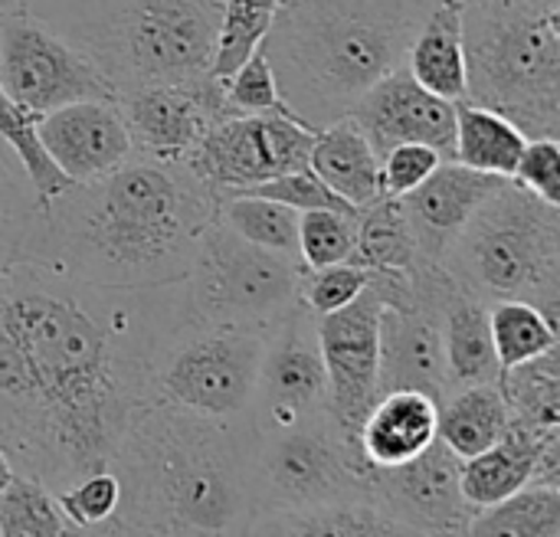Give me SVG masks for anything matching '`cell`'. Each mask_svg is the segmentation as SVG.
<instances>
[{"instance_id":"obj_37","label":"cell","mask_w":560,"mask_h":537,"mask_svg":"<svg viewBox=\"0 0 560 537\" xmlns=\"http://www.w3.org/2000/svg\"><path fill=\"white\" fill-rule=\"evenodd\" d=\"M276 0H223V16L217 30V49L210 72L217 79H230L266 39Z\"/></svg>"},{"instance_id":"obj_7","label":"cell","mask_w":560,"mask_h":537,"mask_svg":"<svg viewBox=\"0 0 560 537\" xmlns=\"http://www.w3.org/2000/svg\"><path fill=\"white\" fill-rule=\"evenodd\" d=\"M440 266L486 305L532 302L560 322V207L505 177L443 253Z\"/></svg>"},{"instance_id":"obj_46","label":"cell","mask_w":560,"mask_h":537,"mask_svg":"<svg viewBox=\"0 0 560 537\" xmlns=\"http://www.w3.org/2000/svg\"><path fill=\"white\" fill-rule=\"evenodd\" d=\"M13 466H10V459H7V453L0 450V495H3V489L10 486V479H13Z\"/></svg>"},{"instance_id":"obj_29","label":"cell","mask_w":560,"mask_h":537,"mask_svg":"<svg viewBox=\"0 0 560 537\" xmlns=\"http://www.w3.org/2000/svg\"><path fill=\"white\" fill-rule=\"evenodd\" d=\"M528 138L499 112H489L472 102H456V144L453 157L466 167L512 177Z\"/></svg>"},{"instance_id":"obj_11","label":"cell","mask_w":560,"mask_h":537,"mask_svg":"<svg viewBox=\"0 0 560 537\" xmlns=\"http://www.w3.org/2000/svg\"><path fill=\"white\" fill-rule=\"evenodd\" d=\"M315 128L282 112H240L217 121L184 157L220 197L308 167Z\"/></svg>"},{"instance_id":"obj_15","label":"cell","mask_w":560,"mask_h":537,"mask_svg":"<svg viewBox=\"0 0 560 537\" xmlns=\"http://www.w3.org/2000/svg\"><path fill=\"white\" fill-rule=\"evenodd\" d=\"M459 456L436 436L420 456L371 469L368 492L371 502L410 537L466 535L476 512L463 499Z\"/></svg>"},{"instance_id":"obj_14","label":"cell","mask_w":560,"mask_h":537,"mask_svg":"<svg viewBox=\"0 0 560 537\" xmlns=\"http://www.w3.org/2000/svg\"><path fill=\"white\" fill-rule=\"evenodd\" d=\"M328 410V377L315 315L299 302L266 328L249 420L256 436L282 433Z\"/></svg>"},{"instance_id":"obj_42","label":"cell","mask_w":560,"mask_h":537,"mask_svg":"<svg viewBox=\"0 0 560 537\" xmlns=\"http://www.w3.org/2000/svg\"><path fill=\"white\" fill-rule=\"evenodd\" d=\"M226 85V98L236 112H282V115H295L279 85H276V75H272V66L266 59V49L262 43L256 46V52L230 75L223 79Z\"/></svg>"},{"instance_id":"obj_40","label":"cell","mask_w":560,"mask_h":537,"mask_svg":"<svg viewBox=\"0 0 560 537\" xmlns=\"http://www.w3.org/2000/svg\"><path fill=\"white\" fill-rule=\"evenodd\" d=\"M368 282H371V269L354 266V262L305 269L299 299L312 315H328V312H338L348 302H354L368 289Z\"/></svg>"},{"instance_id":"obj_26","label":"cell","mask_w":560,"mask_h":537,"mask_svg":"<svg viewBox=\"0 0 560 537\" xmlns=\"http://www.w3.org/2000/svg\"><path fill=\"white\" fill-rule=\"evenodd\" d=\"M509 427L535 440L560 436V345L532 361L505 367L499 377Z\"/></svg>"},{"instance_id":"obj_1","label":"cell","mask_w":560,"mask_h":537,"mask_svg":"<svg viewBox=\"0 0 560 537\" xmlns=\"http://www.w3.org/2000/svg\"><path fill=\"white\" fill-rule=\"evenodd\" d=\"M184 325L174 282L102 289L46 262L0 272V450L62 492L108 469Z\"/></svg>"},{"instance_id":"obj_5","label":"cell","mask_w":560,"mask_h":537,"mask_svg":"<svg viewBox=\"0 0 560 537\" xmlns=\"http://www.w3.org/2000/svg\"><path fill=\"white\" fill-rule=\"evenodd\" d=\"M26 13L69 39L121 95L210 72L223 0H30Z\"/></svg>"},{"instance_id":"obj_22","label":"cell","mask_w":560,"mask_h":537,"mask_svg":"<svg viewBox=\"0 0 560 537\" xmlns=\"http://www.w3.org/2000/svg\"><path fill=\"white\" fill-rule=\"evenodd\" d=\"M443 348H446V377L450 390L499 384L502 364L492 345L489 305L456 282H450L443 295Z\"/></svg>"},{"instance_id":"obj_28","label":"cell","mask_w":560,"mask_h":537,"mask_svg":"<svg viewBox=\"0 0 560 537\" xmlns=\"http://www.w3.org/2000/svg\"><path fill=\"white\" fill-rule=\"evenodd\" d=\"M509 430V407L499 384L456 387L440 400L436 436L459 456H479L495 446Z\"/></svg>"},{"instance_id":"obj_47","label":"cell","mask_w":560,"mask_h":537,"mask_svg":"<svg viewBox=\"0 0 560 537\" xmlns=\"http://www.w3.org/2000/svg\"><path fill=\"white\" fill-rule=\"evenodd\" d=\"M528 3H538V7H560V0H528Z\"/></svg>"},{"instance_id":"obj_30","label":"cell","mask_w":560,"mask_h":537,"mask_svg":"<svg viewBox=\"0 0 560 537\" xmlns=\"http://www.w3.org/2000/svg\"><path fill=\"white\" fill-rule=\"evenodd\" d=\"M249 535H404L374 502L341 499L295 512L259 515L249 525Z\"/></svg>"},{"instance_id":"obj_36","label":"cell","mask_w":560,"mask_h":537,"mask_svg":"<svg viewBox=\"0 0 560 537\" xmlns=\"http://www.w3.org/2000/svg\"><path fill=\"white\" fill-rule=\"evenodd\" d=\"M36 118L30 108H23L20 102H13L3 85H0V141L3 148L16 157V164L23 167V174L30 177L36 197L46 203L56 194H62L72 180L52 164V157L46 154L39 131H36Z\"/></svg>"},{"instance_id":"obj_41","label":"cell","mask_w":560,"mask_h":537,"mask_svg":"<svg viewBox=\"0 0 560 537\" xmlns=\"http://www.w3.org/2000/svg\"><path fill=\"white\" fill-rule=\"evenodd\" d=\"M233 194L269 197V200H279V203H285V207H292L299 213H305V210H354L312 167H299V171L279 174L272 180H262V184H253V187H243V190H233ZM223 197H230V194H223Z\"/></svg>"},{"instance_id":"obj_12","label":"cell","mask_w":560,"mask_h":537,"mask_svg":"<svg viewBox=\"0 0 560 537\" xmlns=\"http://www.w3.org/2000/svg\"><path fill=\"white\" fill-rule=\"evenodd\" d=\"M0 85L33 115L82 98H115L112 82L33 13L0 20Z\"/></svg>"},{"instance_id":"obj_49","label":"cell","mask_w":560,"mask_h":537,"mask_svg":"<svg viewBox=\"0 0 560 537\" xmlns=\"http://www.w3.org/2000/svg\"><path fill=\"white\" fill-rule=\"evenodd\" d=\"M276 3H282V0H276Z\"/></svg>"},{"instance_id":"obj_13","label":"cell","mask_w":560,"mask_h":537,"mask_svg":"<svg viewBox=\"0 0 560 537\" xmlns=\"http://www.w3.org/2000/svg\"><path fill=\"white\" fill-rule=\"evenodd\" d=\"M450 282L440 262H417L410 299L381 308V394L420 390L436 404L450 394L443 348V295Z\"/></svg>"},{"instance_id":"obj_32","label":"cell","mask_w":560,"mask_h":537,"mask_svg":"<svg viewBox=\"0 0 560 537\" xmlns=\"http://www.w3.org/2000/svg\"><path fill=\"white\" fill-rule=\"evenodd\" d=\"M472 537H560V486L528 482L509 499L476 512Z\"/></svg>"},{"instance_id":"obj_17","label":"cell","mask_w":560,"mask_h":537,"mask_svg":"<svg viewBox=\"0 0 560 537\" xmlns=\"http://www.w3.org/2000/svg\"><path fill=\"white\" fill-rule=\"evenodd\" d=\"M381 295L368 289L338 312L315 315L325 377H328V413L358 436L368 410L381 397V351H377V322Z\"/></svg>"},{"instance_id":"obj_19","label":"cell","mask_w":560,"mask_h":537,"mask_svg":"<svg viewBox=\"0 0 560 537\" xmlns=\"http://www.w3.org/2000/svg\"><path fill=\"white\" fill-rule=\"evenodd\" d=\"M39 141L52 164L72 180H92L135 154L128 125L115 98H82L36 118Z\"/></svg>"},{"instance_id":"obj_20","label":"cell","mask_w":560,"mask_h":537,"mask_svg":"<svg viewBox=\"0 0 560 537\" xmlns=\"http://www.w3.org/2000/svg\"><path fill=\"white\" fill-rule=\"evenodd\" d=\"M502 180L505 177L466 167L456 157H443L423 184L400 194V207L410 223L420 262H440L463 226L472 220V213Z\"/></svg>"},{"instance_id":"obj_27","label":"cell","mask_w":560,"mask_h":537,"mask_svg":"<svg viewBox=\"0 0 560 537\" xmlns=\"http://www.w3.org/2000/svg\"><path fill=\"white\" fill-rule=\"evenodd\" d=\"M46 249V207L30 177L0 141V272L39 262Z\"/></svg>"},{"instance_id":"obj_18","label":"cell","mask_w":560,"mask_h":537,"mask_svg":"<svg viewBox=\"0 0 560 537\" xmlns=\"http://www.w3.org/2000/svg\"><path fill=\"white\" fill-rule=\"evenodd\" d=\"M364 131L377 157L397 144H430L443 157H453L456 144V102H446L423 89L404 66L377 79L348 112Z\"/></svg>"},{"instance_id":"obj_31","label":"cell","mask_w":560,"mask_h":537,"mask_svg":"<svg viewBox=\"0 0 560 537\" xmlns=\"http://www.w3.org/2000/svg\"><path fill=\"white\" fill-rule=\"evenodd\" d=\"M351 262L364 269H397V272L417 269L420 256L400 197L384 194L358 210V243Z\"/></svg>"},{"instance_id":"obj_21","label":"cell","mask_w":560,"mask_h":537,"mask_svg":"<svg viewBox=\"0 0 560 537\" xmlns=\"http://www.w3.org/2000/svg\"><path fill=\"white\" fill-rule=\"evenodd\" d=\"M440 404L420 390H387L368 410L358 443L371 466L387 469L420 456L436 440Z\"/></svg>"},{"instance_id":"obj_8","label":"cell","mask_w":560,"mask_h":537,"mask_svg":"<svg viewBox=\"0 0 560 537\" xmlns=\"http://www.w3.org/2000/svg\"><path fill=\"white\" fill-rule=\"evenodd\" d=\"M302 259L262 249L213 217L190 272L174 282L180 318L184 325L269 328L302 302Z\"/></svg>"},{"instance_id":"obj_38","label":"cell","mask_w":560,"mask_h":537,"mask_svg":"<svg viewBox=\"0 0 560 537\" xmlns=\"http://www.w3.org/2000/svg\"><path fill=\"white\" fill-rule=\"evenodd\" d=\"M358 243V210L299 213V259L305 269L351 262Z\"/></svg>"},{"instance_id":"obj_9","label":"cell","mask_w":560,"mask_h":537,"mask_svg":"<svg viewBox=\"0 0 560 537\" xmlns=\"http://www.w3.org/2000/svg\"><path fill=\"white\" fill-rule=\"evenodd\" d=\"M371 463L354 433H348L328 410L256 440L253 492L256 518L272 512H295L341 499H364Z\"/></svg>"},{"instance_id":"obj_23","label":"cell","mask_w":560,"mask_h":537,"mask_svg":"<svg viewBox=\"0 0 560 537\" xmlns=\"http://www.w3.org/2000/svg\"><path fill=\"white\" fill-rule=\"evenodd\" d=\"M308 167L354 210L384 197L381 187V157L364 138V131L345 115L322 131H315V144L308 154Z\"/></svg>"},{"instance_id":"obj_34","label":"cell","mask_w":560,"mask_h":537,"mask_svg":"<svg viewBox=\"0 0 560 537\" xmlns=\"http://www.w3.org/2000/svg\"><path fill=\"white\" fill-rule=\"evenodd\" d=\"M560 322L548 318L538 305L532 302H495L489 305V328H492V345L499 354L502 371L515 367L522 361L538 358L541 351L560 345Z\"/></svg>"},{"instance_id":"obj_39","label":"cell","mask_w":560,"mask_h":537,"mask_svg":"<svg viewBox=\"0 0 560 537\" xmlns=\"http://www.w3.org/2000/svg\"><path fill=\"white\" fill-rule=\"evenodd\" d=\"M56 499L79 535H108L112 518L118 512L121 489L112 469H98V472L82 476L69 489L56 492Z\"/></svg>"},{"instance_id":"obj_43","label":"cell","mask_w":560,"mask_h":537,"mask_svg":"<svg viewBox=\"0 0 560 537\" xmlns=\"http://www.w3.org/2000/svg\"><path fill=\"white\" fill-rule=\"evenodd\" d=\"M443 161V154L430 144H397L381 157V187L390 197H400L423 184L430 171Z\"/></svg>"},{"instance_id":"obj_48","label":"cell","mask_w":560,"mask_h":537,"mask_svg":"<svg viewBox=\"0 0 560 537\" xmlns=\"http://www.w3.org/2000/svg\"><path fill=\"white\" fill-rule=\"evenodd\" d=\"M446 3H469V0H446Z\"/></svg>"},{"instance_id":"obj_45","label":"cell","mask_w":560,"mask_h":537,"mask_svg":"<svg viewBox=\"0 0 560 537\" xmlns=\"http://www.w3.org/2000/svg\"><path fill=\"white\" fill-rule=\"evenodd\" d=\"M30 0H0V20L3 16H13V13H26Z\"/></svg>"},{"instance_id":"obj_16","label":"cell","mask_w":560,"mask_h":537,"mask_svg":"<svg viewBox=\"0 0 560 537\" xmlns=\"http://www.w3.org/2000/svg\"><path fill=\"white\" fill-rule=\"evenodd\" d=\"M118 108L135 151L171 161H184L217 121L240 115L226 98L223 79H217L213 72L187 82H161L121 92Z\"/></svg>"},{"instance_id":"obj_2","label":"cell","mask_w":560,"mask_h":537,"mask_svg":"<svg viewBox=\"0 0 560 537\" xmlns=\"http://www.w3.org/2000/svg\"><path fill=\"white\" fill-rule=\"evenodd\" d=\"M220 194L187 161L131 154L46 200V266L102 289H154L190 272Z\"/></svg>"},{"instance_id":"obj_24","label":"cell","mask_w":560,"mask_h":537,"mask_svg":"<svg viewBox=\"0 0 560 537\" xmlns=\"http://www.w3.org/2000/svg\"><path fill=\"white\" fill-rule=\"evenodd\" d=\"M404 69L433 95L446 102L466 98V49H463V3L436 0L417 30Z\"/></svg>"},{"instance_id":"obj_4","label":"cell","mask_w":560,"mask_h":537,"mask_svg":"<svg viewBox=\"0 0 560 537\" xmlns=\"http://www.w3.org/2000/svg\"><path fill=\"white\" fill-rule=\"evenodd\" d=\"M436 0H282L262 39L276 85L299 121L322 131L407 49Z\"/></svg>"},{"instance_id":"obj_33","label":"cell","mask_w":560,"mask_h":537,"mask_svg":"<svg viewBox=\"0 0 560 537\" xmlns=\"http://www.w3.org/2000/svg\"><path fill=\"white\" fill-rule=\"evenodd\" d=\"M217 217L243 240L299 259V210L253 194H230L220 197Z\"/></svg>"},{"instance_id":"obj_25","label":"cell","mask_w":560,"mask_h":537,"mask_svg":"<svg viewBox=\"0 0 560 537\" xmlns=\"http://www.w3.org/2000/svg\"><path fill=\"white\" fill-rule=\"evenodd\" d=\"M548 440H558V436H548ZM548 440H535V436L509 427L495 446H489L479 456L463 459L459 463V486H463L466 505L472 512H482V509L509 499L522 486H528L535 476L538 453Z\"/></svg>"},{"instance_id":"obj_6","label":"cell","mask_w":560,"mask_h":537,"mask_svg":"<svg viewBox=\"0 0 560 537\" xmlns=\"http://www.w3.org/2000/svg\"><path fill=\"white\" fill-rule=\"evenodd\" d=\"M466 98L525 138L560 141V7L528 0L463 3Z\"/></svg>"},{"instance_id":"obj_10","label":"cell","mask_w":560,"mask_h":537,"mask_svg":"<svg viewBox=\"0 0 560 537\" xmlns=\"http://www.w3.org/2000/svg\"><path fill=\"white\" fill-rule=\"evenodd\" d=\"M266 328L180 325L154 367V400L203 413L249 417Z\"/></svg>"},{"instance_id":"obj_35","label":"cell","mask_w":560,"mask_h":537,"mask_svg":"<svg viewBox=\"0 0 560 537\" xmlns=\"http://www.w3.org/2000/svg\"><path fill=\"white\" fill-rule=\"evenodd\" d=\"M0 535L3 537H62L79 535L75 525L59 509L52 489L39 479L13 472L0 495Z\"/></svg>"},{"instance_id":"obj_44","label":"cell","mask_w":560,"mask_h":537,"mask_svg":"<svg viewBox=\"0 0 560 537\" xmlns=\"http://www.w3.org/2000/svg\"><path fill=\"white\" fill-rule=\"evenodd\" d=\"M522 187L560 207V144L558 138H528L512 174Z\"/></svg>"},{"instance_id":"obj_3","label":"cell","mask_w":560,"mask_h":537,"mask_svg":"<svg viewBox=\"0 0 560 537\" xmlns=\"http://www.w3.org/2000/svg\"><path fill=\"white\" fill-rule=\"evenodd\" d=\"M256 440L249 417L151 400L108 463L121 489L108 535H249Z\"/></svg>"}]
</instances>
